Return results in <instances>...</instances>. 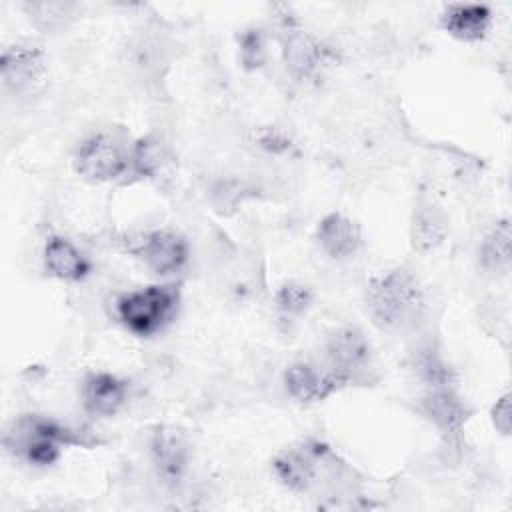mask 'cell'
I'll list each match as a JSON object with an SVG mask.
<instances>
[{
    "mask_svg": "<svg viewBox=\"0 0 512 512\" xmlns=\"http://www.w3.org/2000/svg\"><path fill=\"white\" fill-rule=\"evenodd\" d=\"M314 242L318 250L332 262H348L356 258L362 248V228L344 212L324 214L314 228Z\"/></svg>",
    "mask_w": 512,
    "mask_h": 512,
    "instance_id": "cell-12",
    "label": "cell"
},
{
    "mask_svg": "<svg viewBox=\"0 0 512 512\" xmlns=\"http://www.w3.org/2000/svg\"><path fill=\"white\" fill-rule=\"evenodd\" d=\"M130 148L132 144H126L114 132H94L76 146L72 168L90 184L122 180L130 170Z\"/></svg>",
    "mask_w": 512,
    "mask_h": 512,
    "instance_id": "cell-5",
    "label": "cell"
},
{
    "mask_svg": "<svg viewBox=\"0 0 512 512\" xmlns=\"http://www.w3.org/2000/svg\"><path fill=\"white\" fill-rule=\"evenodd\" d=\"M86 438L48 416L22 414L14 418L2 436L4 450L32 468H50L68 446H86Z\"/></svg>",
    "mask_w": 512,
    "mask_h": 512,
    "instance_id": "cell-2",
    "label": "cell"
},
{
    "mask_svg": "<svg viewBox=\"0 0 512 512\" xmlns=\"http://www.w3.org/2000/svg\"><path fill=\"white\" fill-rule=\"evenodd\" d=\"M278 44L282 64L296 82L312 80L326 64L328 50L322 46V42L290 18L280 26Z\"/></svg>",
    "mask_w": 512,
    "mask_h": 512,
    "instance_id": "cell-10",
    "label": "cell"
},
{
    "mask_svg": "<svg viewBox=\"0 0 512 512\" xmlns=\"http://www.w3.org/2000/svg\"><path fill=\"white\" fill-rule=\"evenodd\" d=\"M412 366L416 376L426 384V388H440V386H454V370L442 352L432 344H424L414 352Z\"/></svg>",
    "mask_w": 512,
    "mask_h": 512,
    "instance_id": "cell-20",
    "label": "cell"
},
{
    "mask_svg": "<svg viewBox=\"0 0 512 512\" xmlns=\"http://www.w3.org/2000/svg\"><path fill=\"white\" fill-rule=\"evenodd\" d=\"M164 162L162 142L154 136H142L132 142L130 148V170L128 174L134 178H152L158 174Z\"/></svg>",
    "mask_w": 512,
    "mask_h": 512,
    "instance_id": "cell-21",
    "label": "cell"
},
{
    "mask_svg": "<svg viewBox=\"0 0 512 512\" xmlns=\"http://www.w3.org/2000/svg\"><path fill=\"white\" fill-rule=\"evenodd\" d=\"M76 4L72 2H26L22 10L30 24L42 34H56L68 28L74 20Z\"/></svg>",
    "mask_w": 512,
    "mask_h": 512,
    "instance_id": "cell-19",
    "label": "cell"
},
{
    "mask_svg": "<svg viewBox=\"0 0 512 512\" xmlns=\"http://www.w3.org/2000/svg\"><path fill=\"white\" fill-rule=\"evenodd\" d=\"M238 54L244 70L254 72L266 62V40L260 28H246L238 36Z\"/></svg>",
    "mask_w": 512,
    "mask_h": 512,
    "instance_id": "cell-23",
    "label": "cell"
},
{
    "mask_svg": "<svg viewBox=\"0 0 512 512\" xmlns=\"http://www.w3.org/2000/svg\"><path fill=\"white\" fill-rule=\"evenodd\" d=\"M370 320L388 334L414 332L426 318L424 286L408 268H390L372 276L364 290Z\"/></svg>",
    "mask_w": 512,
    "mask_h": 512,
    "instance_id": "cell-1",
    "label": "cell"
},
{
    "mask_svg": "<svg viewBox=\"0 0 512 512\" xmlns=\"http://www.w3.org/2000/svg\"><path fill=\"white\" fill-rule=\"evenodd\" d=\"M494 24V12L486 4L454 2L440 14V28L460 42H480Z\"/></svg>",
    "mask_w": 512,
    "mask_h": 512,
    "instance_id": "cell-16",
    "label": "cell"
},
{
    "mask_svg": "<svg viewBox=\"0 0 512 512\" xmlns=\"http://www.w3.org/2000/svg\"><path fill=\"white\" fill-rule=\"evenodd\" d=\"M512 264V226L510 218H500L478 244V266L490 276L508 274Z\"/></svg>",
    "mask_w": 512,
    "mask_h": 512,
    "instance_id": "cell-18",
    "label": "cell"
},
{
    "mask_svg": "<svg viewBox=\"0 0 512 512\" xmlns=\"http://www.w3.org/2000/svg\"><path fill=\"white\" fill-rule=\"evenodd\" d=\"M330 456V446L320 440H306L280 450L272 460V474L286 490L304 494L316 484L320 466Z\"/></svg>",
    "mask_w": 512,
    "mask_h": 512,
    "instance_id": "cell-8",
    "label": "cell"
},
{
    "mask_svg": "<svg viewBox=\"0 0 512 512\" xmlns=\"http://www.w3.org/2000/svg\"><path fill=\"white\" fill-rule=\"evenodd\" d=\"M324 366L342 388L376 382V360L370 338L358 326L336 328L324 344Z\"/></svg>",
    "mask_w": 512,
    "mask_h": 512,
    "instance_id": "cell-4",
    "label": "cell"
},
{
    "mask_svg": "<svg viewBox=\"0 0 512 512\" xmlns=\"http://www.w3.org/2000/svg\"><path fill=\"white\" fill-rule=\"evenodd\" d=\"M48 78V60L42 48L14 42L0 54V84L6 96L24 100L36 96Z\"/></svg>",
    "mask_w": 512,
    "mask_h": 512,
    "instance_id": "cell-7",
    "label": "cell"
},
{
    "mask_svg": "<svg viewBox=\"0 0 512 512\" xmlns=\"http://www.w3.org/2000/svg\"><path fill=\"white\" fill-rule=\"evenodd\" d=\"M122 242L132 258H136L148 272L162 280L178 276L190 260V244L176 230H144L130 234Z\"/></svg>",
    "mask_w": 512,
    "mask_h": 512,
    "instance_id": "cell-6",
    "label": "cell"
},
{
    "mask_svg": "<svg viewBox=\"0 0 512 512\" xmlns=\"http://www.w3.org/2000/svg\"><path fill=\"white\" fill-rule=\"evenodd\" d=\"M130 384L118 374L96 370L84 376L80 386L82 408L92 418H112L128 402Z\"/></svg>",
    "mask_w": 512,
    "mask_h": 512,
    "instance_id": "cell-13",
    "label": "cell"
},
{
    "mask_svg": "<svg viewBox=\"0 0 512 512\" xmlns=\"http://www.w3.org/2000/svg\"><path fill=\"white\" fill-rule=\"evenodd\" d=\"M314 302V290L300 280H286L274 292V306L284 318L304 316Z\"/></svg>",
    "mask_w": 512,
    "mask_h": 512,
    "instance_id": "cell-22",
    "label": "cell"
},
{
    "mask_svg": "<svg viewBox=\"0 0 512 512\" xmlns=\"http://www.w3.org/2000/svg\"><path fill=\"white\" fill-rule=\"evenodd\" d=\"M450 234V218L444 208L430 200L420 198L410 218V244L420 254L436 252Z\"/></svg>",
    "mask_w": 512,
    "mask_h": 512,
    "instance_id": "cell-17",
    "label": "cell"
},
{
    "mask_svg": "<svg viewBox=\"0 0 512 512\" xmlns=\"http://www.w3.org/2000/svg\"><path fill=\"white\" fill-rule=\"evenodd\" d=\"M286 394L300 404H316L340 392L342 386L336 376L326 368L312 362H292L282 376Z\"/></svg>",
    "mask_w": 512,
    "mask_h": 512,
    "instance_id": "cell-14",
    "label": "cell"
},
{
    "mask_svg": "<svg viewBox=\"0 0 512 512\" xmlns=\"http://www.w3.org/2000/svg\"><path fill=\"white\" fill-rule=\"evenodd\" d=\"M512 408H510V394L504 392L490 408V420L492 426L498 434L502 436H510V428H512Z\"/></svg>",
    "mask_w": 512,
    "mask_h": 512,
    "instance_id": "cell-24",
    "label": "cell"
},
{
    "mask_svg": "<svg viewBox=\"0 0 512 512\" xmlns=\"http://www.w3.org/2000/svg\"><path fill=\"white\" fill-rule=\"evenodd\" d=\"M418 412L450 442L460 438L464 426L474 414L470 404L454 386L426 388L418 400Z\"/></svg>",
    "mask_w": 512,
    "mask_h": 512,
    "instance_id": "cell-11",
    "label": "cell"
},
{
    "mask_svg": "<svg viewBox=\"0 0 512 512\" xmlns=\"http://www.w3.org/2000/svg\"><path fill=\"white\" fill-rule=\"evenodd\" d=\"M148 456L162 484L178 486L190 468V438L180 426L156 424L148 436Z\"/></svg>",
    "mask_w": 512,
    "mask_h": 512,
    "instance_id": "cell-9",
    "label": "cell"
},
{
    "mask_svg": "<svg viewBox=\"0 0 512 512\" xmlns=\"http://www.w3.org/2000/svg\"><path fill=\"white\" fill-rule=\"evenodd\" d=\"M42 262L52 278L66 284H80L92 274V262L88 256L62 234H50L46 238Z\"/></svg>",
    "mask_w": 512,
    "mask_h": 512,
    "instance_id": "cell-15",
    "label": "cell"
},
{
    "mask_svg": "<svg viewBox=\"0 0 512 512\" xmlns=\"http://www.w3.org/2000/svg\"><path fill=\"white\" fill-rule=\"evenodd\" d=\"M178 306L180 286L176 282H156L122 292L114 302V314L126 332L150 338L176 318Z\"/></svg>",
    "mask_w": 512,
    "mask_h": 512,
    "instance_id": "cell-3",
    "label": "cell"
}]
</instances>
